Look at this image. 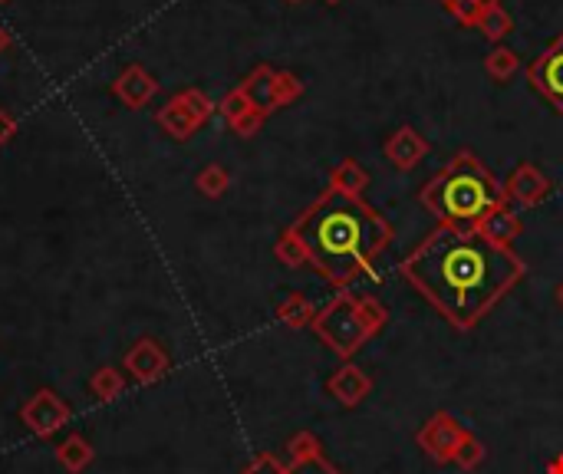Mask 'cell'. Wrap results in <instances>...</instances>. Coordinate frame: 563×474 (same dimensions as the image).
I'll use <instances>...</instances> for the list:
<instances>
[{
	"label": "cell",
	"instance_id": "cell-1",
	"mask_svg": "<svg viewBox=\"0 0 563 474\" xmlns=\"http://www.w3.org/2000/svg\"><path fill=\"white\" fill-rule=\"evenodd\" d=\"M402 280L458 333H468L527 277L524 257L475 228L438 224L399 264Z\"/></svg>",
	"mask_w": 563,
	"mask_h": 474
},
{
	"label": "cell",
	"instance_id": "cell-2",
	"mask_svg": "<svg viewBox=\"0 0 563 474\" xmlns=\"http://www.w3.org/2000/svg\"><path fill=\"white\" fill-rule=\"evenodd\" d=\"M310 251V267L326 284L346 290L356 277H376V257L392 244V224L363 198L326 185L323 195L290 224Z\"/></svg>",
	"mask_w": 563,
	"mask_h": 474
},
{
	"label": "cell",
	"instance_id": "cell-3",
	"mask_svg": "<svg viewBox=\"0 0 563 474\" xmlns=\"http://www.w3.org/2000/svg\"><path fill=\"white\" fill-rule=\"evenodd\" d=\"M504 201H508L504 185L471 149H458L442 172L432 175L419 191V205L435 214L438 224L452 228H471Z\"/></svg>",
	"mask_w": 563,
	"mask_h": 474
},
{
	"label": "cell",
	"instance_id": "cell-4",
	"mask_svg": "<svg viewBox=\"0 0 563 474\" xmlns=\"http://www.w3.org/2000/svg\"><path fill=\"white\" fill-rule=\"evenodd\" d=\"M386 323H389V310L379 297L340 290L323 310H317L310 330L317 333V340L326 349H333L336 356L349 363L359 349H366L373 336L386 330Z\"/></svg>",
	"mask_w": 563,
	"mask_h": 474
},
{
	"label": "cell",
	"instance_id": "cell-5",
	"mask_svg": "<svg viewBox=\"0 0 563 474\" xmlns=\"http://www.w3.org/2000/svg\"><path fill=\"white\" fill-rule=\"evenodd\" d=\"M468 428L461 425L452 412H432L429 419L422 422V428L415 432V445L422 448L425 458H432L435 465H452L455 458V448L458 442L465 438Z\"/></svg>",
	"mask_w": 563,
	"mask_h": 474
},
{
	"label": "cell",
	"instance_id": "cell-6",
	"mask_svg": "<svg viewBox=\"0 0 563 474\" xmlns=\"http://www.w3.org/2000/svg\"><path fill=\"white\" fill-rule=\"evenodd\" d=\"M524 70H527L531 89H537V93L563 116V33L550 40V47L544 53H537Z\"/></svg>",
	"mask_w": 563,
	"mask_h": 474
},
{
	"label": "cell",
	"instance_id": "cell-7",
	"mask_svg": "<svg viewBox=\"0 0 563 474\" xmlns=\"http://www.w3.org/2000/svg\"><path fill=\"white\" fill-rule=\"evenodd\" d=\"M20 422H24L37 438H50L53 432H60V428L70 422V405H66L56 392L40 389L24 402Z\"/></svg>",
	"mask_w": 563,
	"mask_h": 474
},
{
	"label": "cell",
	"instance_id": "cell-8",
	"mask_svg": "<svg viewBox=\"0 0 563 474\" xmlns=\"http://www.w3.org/2000/svg\"><path fill=\"white\" fill-rule=\"evenodd\" d=\"M287 474H343L333 465L330 458L323 455L320 438L313 432H300L287 442Z\"/></svg>",
	"mask_w": 563,
	"mask_h": 474
},
{
	"label": "cell",
	"instance_id": "cell-9",
	"mask_svg": "<svg viewBox=\"0 0 563 474\" xmlns=\"http://www.w3.org/2000/svg\"><path fill=\"white\" fill-rule=\"evenodd\" d=\"M126 369H129V376L139 382V386H152V382H159V379L168 376L172 359H168V353L155 340H139L126 353Z\"/></svg>",
	"mask_w": 563,
	"mask_h": 474
},
{
	"label": "cell",
	"instance_id": "cell-10",
	"mask_svg": "<svg viewBox=\"0 0 563 474\" xmlns=\"http://www.w3.org/2000/svg\"><path fill=\"white\" fill-rule=\"evenodd\" d=\"M550 178L540 172L537 165L531 162H521L511 172V178L504 182V195H508V201H514V205L521 208H537L540 201H544L550 195Z\"/></svg>",
	"mask_w": 563,
	"mask_h": 474
},
{
	"label": "cell",
	"instance_id": "cell-11",
	"mask_svg": "<svg viewBox=\"0 0 563 474\" xmlns=\"http://www.w3.org/2000/svg\"><path fill=\"white\" fill-rule=\"evenodd\" d=\"M382 152H386L392 168H399V172H412V168H419L425 162V155H429V142H425V135L419 129L399 126L386 139V145H382Z\"/></svg>",
	"mask_w": 563,
	"mask_h": 474
},
{
	"label": "cell",
	"instance_id": "cell-12",
	"mask_svg": "<svg viewBox=\"0 0 563 474\" xmlns=\"http://www.w3.org/2000/svg\"><path fill=\"white\" fill-rule=\"evenodd\" d=\"M112 93H116V99L122 106L142 109V106L152 103L155 93H159V79L145 70V66L132 63V66H126V70L119 73L116 83H112Z\"/></svg>",
	"mask_w": 563,
	"mask_h": 474
},
{
	"label": "cell",
	"instance_id": "cell-13",
	"mask_svg": "<svg viewBox=\"0 0 563 474\" xmlns=\"http://www.w3.org/2000/svg\"><path fill=\"white\" fill-rule=\"evenodd\" d=\"M326 392H330L343 409H356V405H363L366 395L373 392V379H369L356 363H343L330 379H326Z\"/></svg>",
	"mask_w": 563,
	"mask_h": 474
},
{
	"label": "cell",
	"instance_id": "cell-14",
	"mask_svg": "<svg viewBox=\"0 0 563 474\" xmlns=\"http://www.w3.org/2000/svg\"><path fill=\"white\" fill-rule=\"evenodd\" d=\"M471 228H475L484 241H491L498 247H514V241L524 231V224L517 218V211H511V201H504V205L491 208L478 224H471Z\"/></svg>",
	"mask_w": 563,
	"mask_h": 474
},
{
	"label": "cell",
	"instance_id": "cell-15",
	"mask_svg": "<svg viewBox=\"0 0 563 474\" xmlns=\"http://www.w3.org/2000/svg\"><path fill=\"white\" fill-rule=\"evenodd\" d=\"M277 73L270 63H261V66H254L251 73H247V79L241 83L244 89V96L251 99V106L257 112H264V116H270V112H277L280 103H277Z\"/></svg>",
	"mask_w": 563,
	"mask_h": 474
},
{
	"label": "cell",
	"instance_id": "cell-16",
	"mask_svg": "<svg viewBox=\"0 0 563 474\" xmlns=\"http://www.w3.org/2000/svg\"><path fill=\"white\" fill-rule=\"evenodd\" d=\"M155 122L162 126V132H168V135H172V139H178V142L191 139V135H195L201 126H205V122L195 116V109H191L185 99H182V93L168 99V103L159 109V116H155Z\"/></svg>",
	"mask_w": 563,
	"mask_h": 474
},
{
	"label": "cell",
	"instance_id": "cell-17",
	"mask_svg": "<svg viewBox=\"0 0 563 474\" xmlns=\"http://www.w3.org/2000/svg\"><path fill=\"white\" fill-rule=\"evenodd\" d=\"M330 188L343 191V195L363 198V191L369 188V172L356 162V158H343V162L333 165V172H330Z\"/></svg>",
	"mask_w": 563,
	"mask_h": 474
},
{
	"label": "cell",
	"instance_id": "cell-18",
	"mask_svg": "<svg viewBox=\"0 0 563 474\" xmlns=\"http://www.w3.org/2000/svg\"><path fill=\"white\" fill-rule=\"evenodd\" d=\"M93 458H96V451H93V445H89L83 435L63 438L60 448H56V461H60V465L70 471V474L86 471L89 465H93Z\"/></svg>",
	"mask_w": 563,
	"mask_h": 474
},
{
	"label": "cell",
	"instance_id": "cell-19",
	"mask_svg": "<svg viewBox=\"0 0 563 474\" xmlns=\"http://www.w3.org/2000/svg\"><path fill=\"white\" fill-rule=\"evenodd\" d=\"M313 316H317V310H313V303L303 297V293H287L277 307V320L284 323L287 330H307L313 323Z\"/></svg>",
	"mask_w": 563,
	"mask_h": 474
},
{
	"label": "cell",
	"instance_id": "cell-20",
	"mask_svg": "<svg viewBox=\"0 0 563 474\" xmlns=\"http://www.w3.org/2000/svg\"><path fill=\"white\" fill-rule=\"evenodd\" d=\"M475 30H481L484 40H491L494 47H498V43L514 30V20H511V14L501 4H488V7L481 10V20H478Z\"/></svg>",
	"mask_w": 563,
	"mask_h": 474
},
{
	"label": "cell",
	"instance_id": "cell-21",
	"mask_svg": "<svg viewBox=\"0 0 563 474\" xmlns=\"http://www.w3.org/2000/svg\"><path fill=\"white\" fill-rule=\"evenodd\" d=\"M517 70H521V56L511 47H504V43H498V47L484 56V73H488L494 83H508Z\"/></svg>",
	"mask_w": 563,
	"mask_h": 474
},
{
	"label": "cell",
	"instance_id": "cell-22",
	"mask_svg": "<svg viewBox=\"0 0 563 474\" xmlns=\"http://www.w3.org/2000/svg\"><path fill=\"white\" fill-rule=\"evenodd\" d=\"M274 257L284 267L290 270H300V267H310V251H307V244L300 241V237L294 231H284L277 237V244H274Z\"/></svg>",
	"mask_w": 563,
	"mask_h": 474
},
{
	"label": "cell",
	"instance_id": "cell-23",
	"mask_svg": "<svg viewBox=\"0 0 563 474\" xmlns=\"http://www.w3.org/2000/svg\"><path fill=\"white\" fill-rule=\"evenodd\" d=\"M484 461H488V445H484L475 432H465V438H461L458 448H455L452 465L461 468V471H478Z\"/></svg>",
	"mask_w": 563,
	"mask_h": 474
},
{
	"label": "cell",
	"instance_id": "cell-24",
	"mask_svg": "<svg viewBox=\"0 0 563 474\" xmlns=\"http://www.w3.org/2000/svg\"><path fill=\"white\" fill-rule=\"evenodd\" d=\"M122 389H126V379H122V372L116 366H103L93 372V379H89V392L96 395L99 402H112L119 399Z\"/></svg>",
	"mask_w": 563,
	"mask_h": 474
},
{
	"label": "cell",
	"instance_id": "cell-25",
	"mask_svg": "<svg viewBox=\"0 0 563 474\" xmlns=\"http://www.w3.org/2000/svg\"><path fill=\"white\" fill-rule=\"evenodd\" d=\"M195 185H198V191L205 198H221L224 191L231 188V175H228V168H224V165H208V168H201V172H198Z\"/></svg>",
	"mask_w": 563,
	"mask_h": 474
},
{
	"label": "cell",
	"instance_id": "cell-26",
	"mask_svg": "<svg viewBox=\"0 0 563 474\" xmlns=\"http://www.w3.org/2000/svg\"><path fill=\"white\" fill-rule=\"evenodd\" d=\"M303 93H307V86H303V79L297 73H290V70L277 73V103H280V109L297 103Z\"/></svg>",
	"mask_w": 563,
	"mask_h": 474
},
{
	"label": "cell",
	"instance_id": "cell-27",
	"mask_svg": "<svg viewBox=\"0 0 563 474\" xmlns=\"http://www.w3.org/2000/svg\"><path fill=\"white\" fill-rule=\"evenodd\" d=\"M221 116H224V122H228V126H234V122H238L241 116H247V112H251L254 106H251V99L244 96V89L241 86H234L228 96L221 99Z\"/></svg>",
	"mask_w": 563,
	"mask_h": 474
},
{
	"label": "cell",
	"instance_id": "cell-28",
	"mask_svg": "<svg viewBox=\"0 0 563 474\" xmlns=\"http://www.w3.org/2000/svg\"><path fill=\"white\" fill-rule=\"evenodd\" d=\"M182 99L185 103L195 109V116L201 119V122H208L211 116H215V103H211V96L205 93V89H182Z\"/></svg>",
	"mask_w": 563,
	"mask_h": 474
},
{
	"label": "cell",
	"instance_id": "cell-29",
	"mask_svg": "<svg viewBox=\"0 0 563 474\" xmlns=\"http://www.w3.org/2000/svg\"><path fill=\"white\" fill-rule=\"evenodd\" d=\"M445 10L458 20V24H465V27H478L481 10H484V7L475 4V0H455V4H448Z\"/></svg>",
	"mask_w": 563,
	"mask_h": 474
},
{
	"label": "cell",
	"instance_id": "cell-30",
	"mask_svg": "<svg viewBox=\"0 0 563 474\" xmlns=\"http://www.w3.org/2000/svg\"><path fill=\"white\" fill-rule=\"evenodd\" d=\"M241 474H287V465L277 455H270V451H261V455L251 458V465Z\"/></svg>",
	"mask_w": 563,
	"mask_h": 474
},
{
	"label": "cell",
	"instance_id": "cell-31",
	"mask_svg": "<svg viewBox=\"0 0 563 474\" xmlns=\"http://www.w3.org/2000/svg\"><path fill=\"white\" fill-rule=\"evenodd\" d=\"M264 122H267V116H264V112L251 109V112H247V116H241L238 122H234V126H231V132H234V135H241V139H251V135H257V132H261V126H264Z\"/></svg>",
	"mask_w": 563,
	"mask_h": 474
},
{
	"label": "cell",
	"instance_id": "cell-32",
	"mask_svg": "<svg viewBox=\"0 0 563 474\" xmlns=\"http://www.w3.org/2000/svg\"><path fill=\"white\" fill-rule=\"evenodd\" d=\"M17 135V119H14V112H7V109H0V145H7L10 139Z\"/></svg>",
	"mask_w": 563,
	"mask_h": 474
},
{
	"label": "cell",
	"instance_id": "cell-33",
	"mask_svg": "<svg viewBox=\"0 0 563 474\" xmlns=\"http://www.w3.org/2000/svg\"><path fill=\"white\" fill-rule=\"evenodd\" d=\"M547 474H563V455H557L554 461H550V468H547Z\"/></svg>",
	"mask_w": 563,
	"mask_h": 474
},
{
	"label": "cell",
	"instance_id": "cell-34",
	"mask_svg": "<svg viewBox=\"0 0 563 474\" xmlns=\"http://www.w3.org/2000/svg\"><path fill=\"white\" fill-rule=\"evenodd\" d=\"M10 47V33H7V27L4 24H0V53H4Z\"/></svg>",
	"mask_w": 563,
	"mask_h": 474
},
{
	"label": "cell",
	"instance_id": "cell-35",
	"mask_svg": "<svg viewBox=\"0 0 563 474\" xmlns=\"http://www.w3.org/2000/svg\"><path fill=\"white\" fill-rule=\"evenodd\" d=\"M475 4H481V7H488V4H501V0H475Z\"/></svg>",
	"mask_w": 563,
	"mask_h": 474
},
{
	"label": "cell",
	"instance_id": "cell-36",
	"mask_svg": "<svg viewBox=\"0 0 563 474\" xmlns=\"http://www.w3.org/2000/svg\"><path fill=\"white\" fill-rule=\"evenodd\" d=\"M557 303H560V307H563V284L557 287Z\"/></svg>",
	"mask_w": 563,
	"mask_h": 474
},
{
	"label": "cell",
	"instance_id": "cell-37",
	"mask_svg": "<svg viewBox=\"0 0 563 474\" xmlns=\"http://www.w3.org/2000/svg\"><path fill=\"white\" fill-rule=\"evenodd\" d=\"M448 4H455V0H442V7H448Z\"/></svg>",
	"mask_w": 563,
	"mask_h": 474
},
{
	"label": "cell",
	"instance_id": "cell-38",
	"mask_svg": "<svg viewBox=\"0 0 563 474\" xmlns=\"http://www.w3.org/2000/svg\"><path fill=\"white\" fill-rule=\"evenodd\" d=\"M323 4H340V0H323Z\"/></svg>",
	"mask_w": 563,
	"mask_h": 474
},
{
	"label": "cell",
	"instance_id": "cell-39",
	"mask_svg": "<svg viewBox=\"0 0 563 474\" xmlns=\"http://www.w3.org/2000/svg\"><path fill=\"white\" fill-rule=\"evenodd\" d=\"M287 4H300V0H287Z\"/></svg>",
	"mask_w": 563,
	"mask_h": 474
}]
</instances>
